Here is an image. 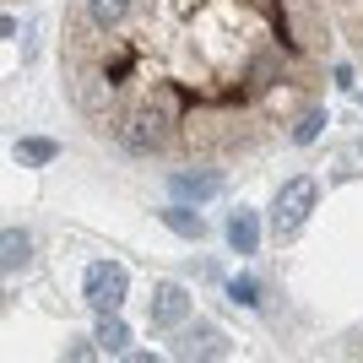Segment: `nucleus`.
Returning a JSON list of instances; mask_svg holds the SVG:
<instances>
[{"label":"nucleus","instance_id":"nucleus-7","mask_svg":"<svg viewBox=\"0 0 363 363\" xmlns=\"http://www.w3.org/2000/svg\"><path fill=\"white\" fill-rule=\"evenodd\" d=\"M0 250H6V255H0V266H6L11 277H16V272H28V260H33V239L22 233V228H6Z\"/></svg>","mask_w":363,"mask_h":363},{"label":"nucleus","instance_id":"nucleus-13","mask_svg":"<svg viewBox=\"0 0 363 363\" xmlns=\"http://www.w3.org/2000/svg\"><path fill=\"white\" fill-rule=\"evenodd\" d=\"M320 125H325V114H315V108H309V114L293 125V141H298V147H309V141L320 136Z\"/></svg>","mask_w":363,"mask_h":363},{"label":"nucleus","instance_id":"nucleus-5","mask_svg":"<svg viewBox=\"0 0 363 363\" xmlns=\"http://www.w3.org/2000/svg\"><path fill=\"white\" fill-rule=\"evenodd\" d=\"M168 190H174L179 201H212L217 190H223V179H217L212 168H196V174L179 168V174H168Z\"/></svg>","mask_w":363,"mask_h":363},{"label":"nucleus","instance_id":"nucleus-4","mask_svg":"<svg viewBox=\"0 0 363 363\" xmlns=\"http://www.w3.org/2000/svg\"><path fill=\"white\" fill-rule=\"evenodd\" d=\"M174 358H223V331L196 320V325H184L179 342H174Z\"/></svg>","mask_w":363,"mask_h":363},{"label":"nucleus","instance_id":"nucleus-11","mask_svg":"<svg viewBox=\"0 0 363 363\" xmlns=\"http://www.w3.org/2000/svg\"><path fill=\"white\" fill-rule=\"evenodd\" d=\"M87 16L98 28H120L125 16H130V0H87Z\"/></svg>","mask_w":363,"mask_h":363},{"label":"nucleus","instance_id":"nucleus-3","mask_svg":"<svg viewBox=\"0 0 363 363\" xmlns=\"http://www.w3.org/2000/svg\"><path fill=\"white\" fill-rule=\"evenodd\" d=\"M184 315H190V293H184L179 282H157V288H152L147 325H152V331H168V325H179Z\"/></svg>","mask_w":363,"mask_h":363},{"label":"nucleus","instance_id":"nucleus-9","mask_svg":"<svg viewBox=\"0 0 363 363\" xmlns=\"http://www.w3.org/2000/svg\"><path fill=\"white\" fill-rule=\"evenodd\" d=\"M55 157H60V147L44 141V136H22L16 141V163H28V168H44V163H55Z\"/></svg>","mask_w":363,"mask_h":363},{"label":"nucleus","instance_id":"nucleus-12","mask_svg":"<svg viewBox=\"0 0 363 363\" xmlns=\"http://www.w3.org/2000/svg\"><path fill=\"white\" fill-rule=\"evenodd\" d=\"M228 298L244 303V309H255V303H260V282H255V277H233V282H228Z\"/></svg>","mask_w":363,"mask_h":363},{"label":"nucleus","instance_id":"nucleus-1","mask_svg":"<svg viewBox=\"0 0 363 363\" xmlns=\"http://www.w3.org/2000/svg\"><path fill=\"white\" fill-rule=\"evenodd\" d=\"M125 288H130V277H125V266H114V260H92L87 282H82V293H87V303L98 315H114L125 303Z\"/></svg>","mask_w":363,"mask_h":363},{"label":"nucleus","instance_id":"nucleus-14","mask_svg":"<svg viewBox=\"0 0 363 363\" xmlns=\"http://www.w3.org/2000/svg\"><path fill=\"white\" fill-rule=\"evenodd\" d=\"M336 87H347V92H358V82H352V65H336Z\"/></svg>","mask_w":363,"mask_h":363},{"label":"nucleus","instance_id":"nucleus-8","mask_svg":"<svg viewBox=\"0 0 363 363\" xmlns=\"http://www.w3.org/2000/svg\"><path fill=\"white\" fill-rule=\"evenodd\" d=\"M157 217H163V223L174 228L179 239H201V233H206V217H201V212H190V206H163Z\"/></svg>","mask_w":363,"mask_h":363},{"label":"nucleus","instance_id":"nucleus-2","mask_svg":"<svg viewBox=\"0 0 363 363\" xmlns=\"http://www.w3.org/2000/svg\"><path fill=\"white\" fill-rule=\"evenodd\" d=\"M315 179H288L282 190H277V206H272V228L277 233H298L303 217L315 212Z\"/></svg>","mask_w":363,"mask_h":363},{"label":"nucleus","instance_id":"nucleus-6","mask_svg":"<svg viewBox=\"0 0 363 363\" xmlns=\"http://www.w3.org/2000/svg\"><path fill=\"white\" fill-rule=\"evenodd\" d=\"M228 244H233V255H255L260 250V223H255V212H233L228 217Z\"/></svg>","mask_w":363,"mask_h":363},{"label":"nucleus","instance_id":"nucleus-10","mask_svg":"<svg viewBox=\"0 0 363 363\" xmlns=\"http://www.w3.org/2000/svg\"><path fill=\"white\" fill-rule=\"evenodd\" d=\"M104 352H125V342H130V331H125V320H120V309L114 315H104L98 320V336H92Z\"/></svg>","mask_w":363,"mask_h":363}]
</instances>
